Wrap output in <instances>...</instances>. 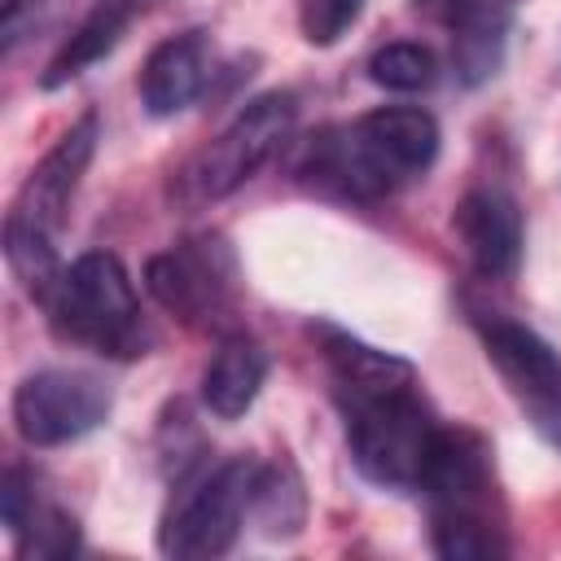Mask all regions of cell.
<instances>
[{
  "label": "cell",
  "mask_w": 561,
  "mask_h": 561,
  "mask_svg": "<svg viewBox=\"0 0 561 561\" xmlns=\"http://www.w3.org/2000/svg\"><path fill=\"white\" fill-rule=\"evenodd\" d=\"M473 333L530 430L561 451V355L522 320L473 311Z\"/></svg>",
  "instance_id": "obj_9"
},
{
  "label": "cell",
  "mask_w": 561,
  "mask_h": 561,
  "mask_svg": "<svg viewBox=\"0 0 561 561\" xmlns=\"http://www.w3.org/2000/svg\"><path fill=\"white\" fill-rule=\"evenodd\" d=\"M311 333L320 337V355L333 377V399L355 469L386 491H421L438 416L421 394L416 368L346 329L316 324Z\"/></svg>",
  "instance_id": "obj_1"
},
{
  "label": "cell",
  "mask_w": 561,
  "mask_h": 561,
  "mask_svg": "<svg viewBox=\"0 0 561 561\" xmlns=\"http://www.w3.org/2000/svg\"><path fill=\"white\" fill-rule=\"evenodd\" d=\"M114 412V394L96 373L39 368L13 390V425L31 447H66L101 430Z\"/></svg>",
  "instance_id": "obj_10"
},
{
  "label": "cell",
  "mask_w": 561,
  "mask_h": 561,
  "mask_svg": "<svg viewBox=\"0 0 561 561\" xmlns=\"http://www.w3.org/2000/svg\"><path fill=\"white\" fill-rule=\"evenodd\" d=\"M0 513H4V530L9 539L18 543L22 557H70L79 548V526L75 517L44 500L35 478L18 465L4 469V482H0Z\"/></svg>",
  "instance_id": "obj_13"
},
{
  "label": "cell",
  "mask_w": 561,
  "mask_h": 561,
  "mask_svg": "<svg viewBox=\"0 0 561 561\" xmlns=\"http://www.w3.org/2000/svg\"><path fill=\"white\" fill-rule=\"evenodd\" d=\"M259 460L232 456L219 465H193L175 478L171 504L158 526V548L180 561H210L224 557L241 526L250 522Z\"/></svg>",
  "instance_id": "obj_7"
},
{
  "label": "cell",
  "mask_w": 561,
  "mask_h": 561,
  "mask_svg": "<svg viewBox=\"0 0 561 561\" xmlns=\"http://www.w3.org/2000/svg\"><path fill=\"white\" fill-rule=\"evenodd\" d=\"M136 9H140V0H96V4L83 13V22L70 31V39L53 53V61H48L44 75H39V83H44L48 92H53V88H66L70 79H79L83 70H92L101 57H110V53L118 48V39L127 35Z\"/></svg>",
  "instance_id": "obj_15"
},
{
  "label": "cell",
  "mask_w": 561,
  "mask_h": 561,
  "mask_svg": "<svg viewBox=\"0 0 561 561\" xmlns=\"http://www.w3.org/2000/svg\"><path fill=\"white\" fill-rule=\"evenodd\" d=\"M61 342L105 359H140L153 351V329L140 311L136 285L114 250H83L70 259L39 302Z\"/></svg>",
  "instance_id": "obj_5"
},
{
  "label": "cell",
  "mask_w": 561,
  "mask_h": 561,
  "mask_svg": "<svg viewBox=\"0 0 561 561\" xmlns=\"http://www.w3.org/2000/svg\"><path fill=\"white\" fill-rule=\"evenodd\" d=\"M451 228L473 263L478 276L486 280H508L522 263V206L513 193L495 184H478L456 202Z\"/></svg>",
  "instance_id": "obj_11"
},
{
  "label": "cell",
  "mask_w": 561,
  "mask_h": 561,
  "mask_svg": "<svg viewBox=\"0 0 561 561\" xmlns=\"http://www.w3.org/2000/svg\"><path fill=\"white\" fill-rule=\"evenodd\" d=\"M22 4H26V0H0V9H4V18H13V13L22 9Z\"/></svg>",
  "instance_id": "obj_20"
},
{
  "label": "cell",
  "mask_w": 561,
  "mask_h": 561,
  "mask_svg": "<svg viewBox=\"0 0 561 561\" xmlns=\"http://www.w3.org/2000/svg\"><path fill=\"white\" fill-rule=\"evenodd\" d=\"M364 13V0H298V26L302 39L316 48L337 44Z\"/></svg>",
  "instance_id": "obj_19"
},
{
  "label": "cell",
  "mask_w": 561,
  "mask_h": 561,
  "mask_svg": "<svg viewBox=\"0 0 561 561\" xmlns=\"http://www.w3.org/2000/svg\"><path fill=\"white\" fill-rule=\"evenodd\" d=\"M267 381V351L250 333H224L202 368V403L219 421H237L254 408Z\"/></svg>",
  "instance_id": "obj_14"
},
{
  "label": "cell",
  "mask_w": 561,
  "mask_h": 561,
  "mask_svg": "<svg viewBox=\"0 0 561 561\" xmlns=\"http://www.w3.org/2000/svg\"><path fill=\"white\" fill-rule=\"evenodd\" d=\"M145 289L162 311H171L188 329L224 333L228 320L237 316V289H241L237 254L215 232L188 237L145 263Z\"/></svg>",
  "instance_id": "obj_8"
},
{
  "label": "cell",
  "mask_w": 561,
  "mask_h": 561,
  "mask_svg": "<svg viewBox=\"0 0 561 561\" xmlns=\"http://www.w3.org/2000/svg\"><path fill=\"white\" fill-rule=\"evenodd\" d=\"M421 495L430 500L434 552L447 561H486L504 557L495 517V482H491V447L469 425H438L430 447V465L421 478Z\"/></svg>",
  "instance_id": "obj_4"
},
{
  "label": "cell",
  "mask_w": 561,
  "mask_h": 561,
  "mask_svg": "<svg viewBox=\"0 0 561 561\" xmlns=\"http://www.w3.org/2000/svg\"><path fill=\"white\" fill-rule=\"evenodd\" d=\"M210 75H215V48L202 26L167 35L149 48L140 66V105L153 118H171L206 92Z\"/></svg>",
  "instance_id": "obj_12"
},
{
  "label": "cell",
  "mask_w": 561,
  "mask_h": 561,
  "mask_svg": "<svg viewBox=\"0 0 561 561\" xmlns=\"http://www.w3.org/2000/svg\"><path fill=\"white\" fill-rule=\"evenodd\" d=\"M438 145L443 131L430 110L377 105L351 123L316 131L294 162V180L320 197L381 202L403 184L421 180L434 167Z\"/></svg>",
  "instance_id": "obj_2"
},
{
  "label": "cell",
  "mask_w": 561,
  "mask_h": 561,
  "mask_svg": "<svg viewBox=\"0 0 561 561\" xmlns=\"http://www.w3.org/2000/svg\"><path fill=\"white\" fill-rule=\"evenodd\" d=\"M298 123V96L294 92H263L250 105L237 110V118L206 140L171 180V197L180 206H206L232 197L245 180H254L280 145L294 136Z\"/></svg>",
  "instance_id": "obj_6"
},
{
  "label": "cell",
  "mask_w": 561,
  "mask_h": 561,
  "mask_svg": "<svg viewBox=\"0 0 561 561\" xmlns=\"http://www.w3.org/2000/svg\"><path fill=\"white\" fill-rule=\"evenodd\" d=\"M368 79L386 92H425L438 79V57L416 39H390L368 57Z\"/></svg>",
  "instance_id": "obj_18"
},
{
  "label": "cell",
  "mask_w": 561,
  "mask_h": 561,
  "mask_svg": "<svg viewBox=\"0 0 561 561\" xmlns=\"http://www.w3.org/2000/svg\"><path fill=\"white\" fill-rule=\"evenodd\" d=\"M504 13L491 4H469L456 18V35H451V57L456 70L465 75V83H478L486 75H495L500 53H504Z\"/></svg>",
  "instance_id": "obj_17"
},
{
  "label": "cell",
  "mask_w": 561,
  "mask_h": 561,
  "mask_svg": "<svg viewBox=\"0 0 561 561\" xmlns=\"http://www.w3.org/2000/svg\"><path fill=\"white\" fill-rule=\"evenodd\" d=\"M250 522L267 539H289V535L302 530V522H307V495H302V478H298V469L289 460L259 465L254 495H250Z\"/></svg>",
  "instance_id": "obj_16"
},
{
  "label": "cell",
  "mask_w": 561,
  "mask_h": 561,
  "mask_svg": "<svg viewBox=\"0 0 561 561\" xmlns=\"http://www.w3.org/2000/svg\"><path fill=\"white\" fill-rule=\"evenodd\" d=\"M96 140H101V118H96V110H83L53 140V149L26 171L22 188L9 202L4 259H9V272L18 276V285L35 302L48 298V289L57 285V276L66 267L57 254V232H61L70 197H75V188H79V180L96 153Z\"/></svg>",
  "instance_id": "obj_3"
}]
</instances>
